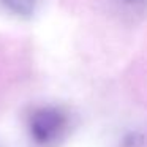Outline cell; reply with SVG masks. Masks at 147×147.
Here are the masks:
<instances>
[{
  "mask_svg": "<svg viewBox=\"0 0 147 147\" xmlns=\"http://www.w3.org/2000/svg\"><path fill=\"white\" fill-rule=\"evenodd\" d=\"M70 114L60 106H36L27 115L29 136L38 147H57L70 131Z\"/></svg>",
  "mask_w": 147,
  "mask_h": 147,
  "instance_id": "6da1fadb",
  "label": "cell"
},
{
  "mask_svg": "<svg viewBox=\"0 0 147 147\" xmlns=\"http://www.w3.org/2000/svg\"><path fill=\"white\" fill-rule=\"evenodd\" d=\"M111 11L125 22H139L147 16V0H106Z\"/></svg>",
  "mask_w": 147,
  "mask_h": 147,
  "instance_id": "7a4b0ae2",
  "label": "cell"
},
{
  "mask_svg": "<svg viewBox=\"0 0 147 147\" xmlns=\"http://www.w3.org/2000/svg\"><path fill=\"white\" fill-rule=\"evenodd\" d=\"M0 5L19 19H32L40 7V0H0Z\"/></svg>",
  "mask_w": 147,
  "mask_h": 147,
  "instance_id": "3957f363",
  "label": "cell"
}]
</instances>
